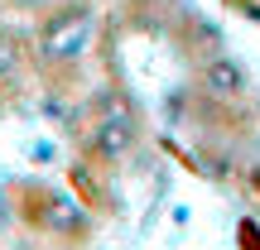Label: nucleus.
<instances>
[{
	"instance_id": "3",
	"label": "nucleus",
	"mask_w": 260,
	"mask_h": 250,
	"mask_svg": "<svg viewBox=\"0 0 260 250\" xmlns=\"http://www.w3.org/2000/svg\"><path fill=\"white\" fill-rule=\"evenodd\" d=\"M130 139H135L130 121H102L96 125V149H102V154H125Z\"/></svg>"
},
{
	"instance_id": "1",
	"label": "nucleus",
	"mask_w": 260,
	"mask_h": 250,
	"mask_svg": "<svg viewBox=\"0 0 260 250\" xmlns=\"http://www.w3.org/2000/svg\"><path fill=\"white\" fill-rule=\"evenodd\" d=\"M96 34V15L92 10H73V15H58L53 24L44 29V58H53V63H73V58L87 53V44H92Z\"/></svg>"
},
{
	"instance_id": "2",
	"label": "nucleus",
	"mask_w": 260,
	"mask_h": 250,
	"mask_svg": "<svg viewBox=\"0 0 260 250\" xmlns=\"http://www.w3.org/2000/svg\"><path fill=\"white\" fill-rule=\"evenodd\" d=\"M198 87H203L212 101H236V96H246V67L236 63L232 53H212L203 58V67H198Z\"/></svg>"
},
{
	"instance_id": "4",
	"label": "nucleus",
	"mask_w": 260,
	"mask_h": 250,
	"mask_svg": "<svg viewBox=\"0 0 260 250\" xmlns=\"http://www.w3.org/2000/svg\"><path fill=\"white\" fill-rule=\"evenodd\" d=\"M15 5H39V0H15Z\"/></svg>"
}]
</instances>
